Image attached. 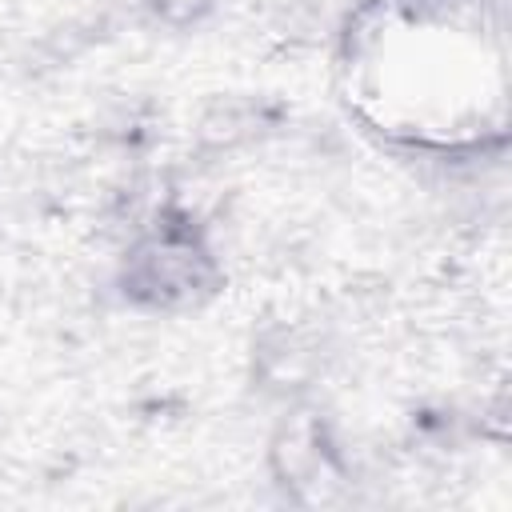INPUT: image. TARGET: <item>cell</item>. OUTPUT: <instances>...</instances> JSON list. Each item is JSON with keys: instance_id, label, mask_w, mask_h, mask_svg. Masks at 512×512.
<instances>
[{"instance_id": "cell-1", "label": "cell", "mask_w": 512, "mask_h": 512, "mask_svg": "<svg viewBox=\"0 0 512 512\" xmlns=\"http://www.w3.org/2000/svg\"><path fill=\"white\" fill-rule=\"evenodd\" d=\"M224 284V268L208 232L184 208L156 212L124 248L116 288L140 312H188L208 304Z\"/></svg>"}, {"instance_id": "cell-2", "label": "cell", "mask_w": 512, "mask_h": 512, "mask_svg": "<svg viewBox=\"0 0 512 512\" xmlns=\"http://www.w3.org/2000/svg\"><path fill=\"white\" fill-rule=\"evenodd\" d=\"M268 460H272L276 484L292 488L296 496H304L308 488H316L312 500H320V484H332L340 476L336 452H332V444L324 436V424L312 412H292L276 428L272 448H268Z\"/></svg>"}, {"instance_id": "cell-3", "label": "cell", "mask_w": 512, "mask_h": 512, "mask_svg": "<svg viewBox=\"0 0 512 512\" xmlns=\"http://www.w3.org/2000/svg\"><path fill=\"white\" fill-rule=\"evenodd\" d=\"M312 360H316V356H312V348L304 344V336H300V332H288V328L264 336L260 348H256L260 376H264L272 388H300V384L308 380V372H312Z\"/></svg>"}, {"instance_id": "cell-4", "label": "cell", "mask_w": 512, "mask_h": 512, "mask_svg": "<svg viewBox=\"0 0 512 512\" xmlns=\"http://www.w3.org/2000/svg\"><path fill=\"white\" fill-rule=\"evenodd\" d=\"M140 8L164 28H196L216 12V0H140Z\"/></svg>"}]
</instances>
